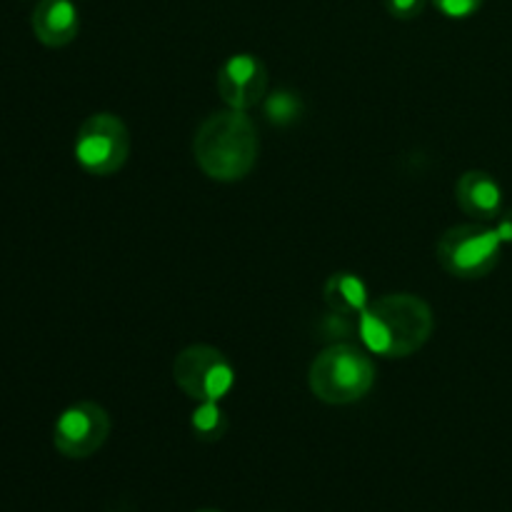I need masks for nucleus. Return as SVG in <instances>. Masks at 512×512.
Wrapping results in <instances>:
<instances>
[{"label":"nucleus","instance_id":"4468645a","mask_svg":"<svg viewBox=\"0 0 512 512\" xmlns=\"http://www.w3.org/2000/svg\"><path fill=\"white\" fill-rule=\"evenodd\" d=\"M355 330H358V323L353 320V315L335 313V310H328V315L318 320L320 340H330V345L345 343Z\"/></svg>","mask_w":512,"mask_h":512},{"label":"nucleus","instance_id":"a211bd4d","mask_svg":"<svg viewBox=\"0 0 512 512\" xmlns=\"http://www.w3.org/2000/svg\"><path fill=\"white\" fill-rule=\"evenodd\" d=\"M198 512H220V510H198Z\"/></svg>","mask_w":512,"mask_h":512},{"label":"nucleus","instance_id":"f257e3e1","mask_svg":"<svg viewBox=\"0 0 512 512\" xmlns=\"http://www.w3.org/2000/svg\"><path fill=\"white\" fill-rule=\"evenodd\" d=\"M435 315L420 295L390 293L370 300L358 315L360 343L383 358H410L430 340Z\"/></svg>","mask_w":512,"mask_h":512},{"label":"nucleus","instance_id":"f03ea898","mask_svg":"<svg viewBox=\"0 0 512 512\" xmlns=\"http://www.w3.org/2000/svg\"><path fill=\"white\" fill-rule=\"evenodd\" d=\"M258 150V128L245 110L210 113L195 130V163L218 183H235L250 175L258 163Z\"/></svg>","mask_w":512,"mask_h":512},{"label":"nucleus","instance_id":"0eeeda50","mask_svg":"<svg viewBox=\"0 0 512 512\" xmlns=\"http://www.w3.org/2000/svg\"><path fill=\"white\" fill-rule=\"evenodd\" d=\"M110 438V415L93 400H80L58 415L53 445L63 458L85 460L98 453Z\"/></svg>","mask_w":512,"mask_h":512},{"label":"nucleus","instance_id":"7ed1b4c3","mask_svg":"<svg viewBox=\"0 0 512 512\" xmlns=\"http://www.w3.org/2000/svg\"><path fill=\"white\" fill-rule=\"evenodd\" d=\"M375 363L360 345L333 343L315 355L308 370L310 393L328 405L363 400L375 385Z\"/></svg>","mask_w":512,"mask_h":512},{"label":"nucleus","instance_id":"9d476101","mask_svg":"<svg viewBox=\"0 0 512 512\" xmlns=\"http://www.w3.org/2000/svg\"><path fill=\"white\" fill-rule=\"evenodd\" d=\"M35 38L48 48H65L78 38L80 15L73 0H40L30 15Z\"/></svg>","mask_w":512,"mask_h":512},{"label":"nucleus","instance_id":"9b49d317","mask_svg":"<svg viewBox=\"0 0 512 512\" xmlns=\"http://www.w3.org/2000/svg\"><path fill=\"white\" fill-rule=\"evenodd\" d=\"M323 300L335 313L360 315L370 303L368 285L355 273H333L323 285Z\"/></svg>","mask_w":512,"mask_h":512},{"label":"nucleus","instance_id":"1a4fd4ad","mask_svg":"<svg viewBox=\"0 0 512 512\" xmlns=\"http://www.w3.org/2000/svg\"><path fill=\"white\" fill-rule=\"evenodd\" d=\"M455 200L465 215L478 223L498 220L503 213V188L485 170H468L455 183Z\"/></svg>","mask_w":512,"mask_h":512},{"label":"nucleus","instance_id":"dca6fc26","mask_svg":"<svg viewBox=\"0 0 512 512\" xmlns=\"http://www.w3.org/2000/svg\"><path fill=\"white\" fill-rule=\"evenodd\" d=\"M425 3H428V0H385L390 15L400 20L418 18V15L425 10Z\"/></svg>","mask_w":512,"mask_h":512},{"label":"nucleus","instance_id":"423d86ee","mask_svg":"<svg viewBox=\"0 0 512 512\" xmlns=\"http://www.w3.org/2000/svg\"><path fill=\"white\" fill-rule=\"evenodd\" d=\"M175 385L195 403H220L235 385L230 360L213 345H188L173 363Z\"/></svg>","mask_w":512,"mask_h":512},{"label":"nucleus","instance_id":"ddd939ff","mask_svg":"<svg viewBox=\"0 0 512 512\" xmlns=\"http://www.w3.org/2000/svg\"><path fill=\"white\" fill-rule=\"evenodd\" d=\"M190 428H193L195 438L203 443H218L225 433H228V415L218 403H198V408L190 415Z\"/></svg>","mask_w":512,"mask_h":512},{"label":"nucleus","instance_id":"f8f14e48","mask_svg":"<svg viewBox=\"0 0 512 512\" xmlns=\"http://www.w3.org/2000/svg\"><path fill=\"white\" fill-rule=\"evenodd\" d=\"M265 118H268L270 125L275 128H290V125L298 123L305 113V103L300 98V93L288 88L273 90L270 95H265L263 100Z\"/></svg>","mask_w":512,"mask_h":512},{"label":"nucleus","instance_id":"39448f33","mask_svg":"<svg viewBox=\"0 0 512 512\" xmlns=\"http://www.w3.org/2000/svg\"><path fill=\"white\" fill-rule=\"evenodd\" d=\"M130 155V133L123 120L113 113H95L85 120L75 135V160L80 168L98 178L123 170Z\"/></svg>","mask_w":512,"mask_h":512},{"label":"nucleus","instance_id":"2eb2a0df","mask_svg":"<svg viewBox=\"0 0 512 512\" xmlns=\"http://www.w3.org/2000/svg\"><path fill=\"white\" fill-rule=\"evenodd\" d=\"M435 8L445 15V18H470L483 8V0H433Z\"/></svg>","mask_w":512,"mask_h":512},{"label":"nucleus","instance_id":"f3484780","mask_svg":"<svg viewBox=\"0 0 512 512\" xmlns=\"http://www.w3.org/2000/svg\"><path fill=\"white\" fill-rule=\"evenodd\" d=\"M495 230H498V235H500V240H503V245L505 243L512 245V210H508V213H500Z\"/></svg>","mask_w":512,"mask_h":512},{"label":"nucleus","instance_id":"6e6552de","mask_svg":"<svg viewBox=\"0 0 512 512\" xmlns=\"http://www.w3.org/2000/svg\"><path fill=\"white\" fill-rule=\"evenodd\" d=\"M218 93L228 108L248 113L268 95V68L253 53L230 55L218 70Z\"/></svg>","mask_w":512,"mask_h":512},{"label":"nucleus","instance_id":"20e7f679","mask_svg":"<svg viewBox=\"0 0 512 512\" xmlns=\"http://www.w3.org/2000/svg\"><path fill=\"white\" fill-rule=\"evenodd\" d=\"M500 250L503 240L498 230L485 223H463L440 235L435 253L445 273L453 278L478 280L498 268Z\"/></svg>","mask_w":512,"mask_h":512}]
</instances>
